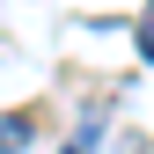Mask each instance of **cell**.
Wrapping results in <instances>:
<instances>
[{
  "mask_svg": "<svg viewBox=\"0 0 154 154\" xmlns=\"http://www.w3.org/2000/svg\"><path fill=\"white\" fill-rule=\"evenodd\" d=\"M29 147V118L22 110H0V154H22Z\"/></svg>",
  "mask_w": 154,
  "mask_h": 154,
  "instance_id": "obj_1",
  "label": "cell"
},
{
  "mask_svg": "<svg viewBox=\"0 0 154 154\" xmlns=\"http://www.w3.org/2000/svg\"><path fill=\"white\" fill-rule=\"evenodd\" d=\"M140 59L154 66V15H147V22H140Z\"/></svg>",
  "mask_w": 154,
  "mask_h": 154,
  "instance_id": "obj_2",
  "label": "cell"
}]
</instances>
